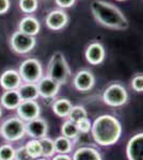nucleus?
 Listing matches in <instances>:
<instances>
[{"instance_id": "obj_1", "label": "nucleus", "mask_w": 143, "mask_h": 160, "mask_svg": "<svg viewBox=\"0 0 143 160\" xmlns=\"http://www.w3.org/2000/svg\"><path fill=\"white\" fill-rule=\"evenodd\" d=\"M121 122L111 114H103L92 123L91 132L98 145L110 146L115 144L122 136Z\"/></svg>"}, {"instance_id": "obj_2", "label": "nucleus", "mask_w": 143, "mask_h": 160, "mask_svg": "<svg viewBox=\"0 0 143 160\" xmlns=\"http://www.w3.org/2000/svg\"><path fill=\"white\" fill-rule=\"evenodd\" d=\"M91 12L98 24L109 29L124 30L128 27V20L124 13L118 7L105 0L92 1Z\"/></svg>"}, {"instance_id": "obj_3", "label": "nucleus", "mask_w": 143, "mask_h": 160, "mask_svg": "<svg viewBox=\"0 0 143 160\" xmlns=\"http://www.w3.org/2000/svg\"><path fill=\"white\" fill-rule=\"evenodd\" d=\"M47 76L56 80L60 86L65 84L69 81V78L71 77V68L61 51H56L51 56L47 68Z\"/></svg>"}, {"instance_id": "obj_4", "label": "nucleus", "mask_w": 143, "mask_h": 160, "mask_svg": "<svg viewBox=\"0 0 143 160\" xmlns=\"http://www.w3.org/2000/svg\"><path fill=\"white\" fill-rule=\"evenodd\" d=\"M0 135L9 142L19 141L26 135V123L18 117L7 118L0 126Z\"/></svg>"}, {"instance_id": "obj_5", "label": "nucleus", "mask_w": 143, "mask_h": 160, "mask_svg": "<svg viewBox=\"0 0 143 160\" xmlns=\"http://www.w3.org/2000/svg\"><path fill=\"white\" fill-rule=\"evenodd\" d=\"M22 81L27 83H36L43 77V68L38 59L29 58L22 62L18 68Z\"/></svg>"}, {"instance_id": "obj_6", "label": "nucleus", "mask_w": 143, "mask_h": 160, "mask_svg": "<svg viewBox=\"0 0 143 160\" xmlns=\"http://www.w3.org/2000/svg\"><path fill=\"white\" fill-rule=\"evenodd\" d=\"M103 100L110 107H121L128 100V92L121 83H111L104 91Z\"/></svg>"}, {"instance_id": "obj_7", "label": "nucleus", "mask_w": 143, "mask_h": 160, "mask_svg": "<svg viewBox=\"0 0 143 160\" xmlns=\"http://www.w3.org/2000/svg\"><path fill=\"white\" fill-rule=\"evenodd\" d=\"M10 44L13 51L19 55L30 52L36 45V40L34 37L25 34L20 31H15L10 38Z\"/></svg>"}, {"instance_id": "obj_8", "label": "nucleus", "mask_w": 143, "mask_h": 160, "mask_svg": "<svg viewBox=\"0 0 143 160\" xmlns=\"http://www.w3.org/2000/svg\"><path fill=\"white\" fill-rule=\"evenodd\" d=\"M17 117L25 123L40 118L41 107L36 100H23L16 108Z\"/></svg>"}, {"instance_id": "obj_9", "label": "nucleus", "mask_w": 143, "mask_h": 160, "mask_svg": "<svg viewBox=\"0 0 143 160\" xmlns=\"http://www.w3.org/2000/svg\"><path fill=\"white\" fill-rule=\"evenodd\" d=\"M36 86H38V95L45 99L56 97L60 90V87H61L56 80L51 79L48 76H43L36 82Z\"/></svg>"}, {"instance_id": "obj_10", "label": "nucleus", "mask_w": 143, "mask_h": 160, "mask_svg": "<svg viewBox=\"0 0 143 160\" xmlns=\"http://www.w3.org/2000/svg\"><path fill=\"white\" fill-rule=\"evenodd\" d=\"M69 20V14L63 10H54L49 12L45 18V24L50 30L59 31L62 30L67 25Z\"/></svg>"}, {"instance_id": "obj_11", "label": "nucleus", "mask_w": 143, "mask_h": 160, "mask_svg": "<svg viewBox=\"0 0 143 160\" xmlns=\"http://www.w3.org/2000/svg\"><path fill=\"white\" fill-rule=\"evenodd\" d=\"M73 83L79 92H89L95 84V77L92 72L88 69H81L74 76Z\"/></svg>"}, {"instance_id": "obj_12", "label": "nucleus", "mask_w": 143, "mask_h": 160, "mask_svg": "<svg viewBox=\"0 0 143 160\" xmlns=\"http://www.w3.org/2000/svg\"><path fill=\"white\" fill-rule=\"evenodd\" d=\"M126 156L128 160H143V133L139 132L127 142Z\"/></svg>"}, {"instance_id": "obj_13", "label": "nucleus", "mask_w": 143, "mask_h": 160, "mask_svg": "<svg viewBox=\"0 0 143 160\" xmlns=\"http://www.w3.org/2000/svg\"><path fill=\"white\" fill-rule=\"evenodd\" d=\"M48 124L44 118H36L26 123V133L32 139H42L47 136Z\"/></svg>"}, {"instance_id": "obj_14", "label": "nucleus", "mask_w": 143, "mask_h": 160, "mask_svg": "<svg viewBox=\"0 0 143 160\" xmlns=\"http://www.w3.org/2000/svg\"><path fill=\"white\" fill-rule=\"evenodd\" d=\"M85 59L92 65H98L101 62L105 60L106 57V50L105 47L98 42L91 43L87 47L84 52Z\"/></svg>"}, {"instance_id": "obj_15", "label": "nucleus", "mask_w": 143, "mask_h": 160, "mask_svg": "<svg viewBox=\"0 0 143 160\" xmlns=\"http://www.w3.org/2000/svg\"><path fill=\"white\" fill-rule=\"evenodd\" d=\"M22 83V78L15 69H7L0 76V86L4 91L17 90Z\"/></svg>"}, {"instance_id": "obj_16", "label": "nucleus", "mask_w": 143, "mask_h": 160, "mask_svg": "<svg viewBox=\"0 0 143 160\" xmlns=\"http://www.w3.org/2000/svg\"><path fill=\"white\" fill-rule=\"evenodd\" d=\"M41 30V24L36 17L32 15H27L20 19L18 24V31L25 33V34L35 37Z\"/></svg>"}, {"instance_id": "obj_17", "label": "nucleus", "mask_w": 143, "mask_h": 160, "mask_svg": "<svg viewBox=\"0 0 143 160\" xmlns=\"http://www.w3.org/2000/svg\"><path fill=\"white\" fill-rule=\"evenodd\" d=\"M0 102L4 109L16 110V108L22 102V99L17 90H10V91L3 92V94L0 97Z\"/></svg>"}, {"instance_id": "obj_18", "label": "nucleus", "mask_w": 143, "mask_h": 160, "mask_svg": "<svg viewBox=\"0 0 143 160\" xmlns=\"http://www.w3.org/2000/svg\"><path fill=\"white\" fill-rule=\"evenodd\" d=\"M72 160H103L100 152L94 148L84 146L74 152Z\"/></svg>"}, {"instance_id": "obj_19", "label": "nucleus", "mask_w": 143, "mask_h": 160, "mask_svg": "<svg viewBox=\"0 0 143 160\" xmlns=\"http://www.w3.org/2000/svg\"><path fill=\"white\" fill-rule=\"evenodd\" d=\"M17 92L19 94L22 102L23 100H36L40 97L36 83H27V82H24L17 89Z\"/></svg>"}, {"instance_id": "obj_20", "label": "nucleus", "mask_w": 143, "mask_h": 160, "mask_svg": "<svg viewBox=\"0 0 143 160\" xmlns=\"http://www.w3.org/2000/svg\"><path fill=\"white\" fill-rule=\"evenodd\" d=\"M72 107H73L72 102L67 98H60L57 99L53 104V111L57 117L67 118Z\"/></svg>"}, {"instance_id": "obj_21", "label": "nucleus", "mask_w": 143, "mask_h": 160, "mask_svg": "<svg viewBox=\"0 0 143 160\" xmlns=\"http://www.w3.org/2000/svg\"><path fill=\"white\" fill-rule=\"evenodd\" d=\"M54 143L56 153L58 154L69 155L73 151V148H74V141L69 140V138H65L63 136L56 138V140H54Z\"/></svg>"}, {"instance_id": "obj_22", "label": "nucleus", "mask_w": 143, "mask_h": 160, "mask_svg": "<svg viewBox=\"0 0 143 160\" xmlns=\"http://www.w3.org/2000/svg\"><path fill=\"white\" fill-rule=\"evenodd\" d=\"M61 135L63 137H65V138H69V140L74 141L79 137L80 132L77 128L76 123L67 120L62 124V126H61Z\"/></svg>"}, {"instance_id": "obj_23", "label": "nucleus", "mask_w": 143, "mask_h": 160, "mask_svg": "<svg viewBox=\"0 0 143 160\" xmlns=\"http://www.w3.org/2000/svg\"><path fill=\"white\" fill-rule=\"evenodd\" d=\"M41 144V148H42V157L43 158H49L53 157L56 154V149H54V140L48 138L47 136L44 137L42 139H38Z\"/></svg>"}, {"instance_id": "obj_24", "label": "nucleus", "mask_w": 143, "mask_h": 160, "mask_svg": "<svg viewBox=\"0 0 143 160\" xmlns=\"http://www.w3.org/2000/svg\"><path fill=\"white\" fill-rule=\"evenodd\" d=\"M25 148L32 160L42 157V148H41L38 139H32V140L28 141L27 144L25 145Z\"/></svg>"}, {"instance_id": "obj_25", "label": "nucleus", "mask_w": 143, "mask_h": 160, "mask_svg": "<svg viewBox=\"0 0 143 160\" xmlns=\"http://www.w3.org/2000/svg\"><path fill=\"white\" fill-rule=\"evenodd\" d=\"M67 118L72 122L77 123L78 121L82 120L84 118H88V112L84 106H73Z\"/></svg>"}, {"instance_id": "obj_26", "label": "nucleus", "mask_w": 143, "mask_h": 160, "mask_svg": "<svg viewBox=\"0 0 143 160\" xmlns=\"http://www.w3.org/2000/svg\"><path fill=\"white\" fill-rule=\"evenodd\" d=\"M19 9L25 14H32L38 8V0H19Z\"/></svg>"}, {"instance_id": "obj_27", "label": "nucleus", "mask_w": 143, "mask_h": 160, "mask_svg": "<svg viewBox=\"0 0 143 160\" xmlns=\"http://www.w3.org/2000/svg\"><path fill=\"white\" fill-rule=\"evenodd\" d=\"M15 148L11 144H3L0 146V160H14Z\"/></svg>"}, {"instance_id": "obj_28", "label": "nucleus", "mask_w": 143, "mask_h": 160, "mask_svg": "<svg viewBox=\"0 0 143 160\" xmlns=\"http://www.w3.org/2000/svg\"><path fill=\"white\" fill-rule=\"evenodd\" d=\"M77 125V128L79 130L80 133H88L91 131V127H92V122L90 121L89 118H84L82 120L78 121L76 123Z\"/></svg>"}, {"instance_id": "obj_29", "label": "nucleus", "mask_w": 143, "mask_h": 160, "mask_svg": "<svg viewBox=\"0 0 143 160\" xmlns=\"http://www.w3.org/2000/svg\"><path fill=\"white\" fill-rule=\"evenodd\" d=\"M131 88L138 93L143 91V76L142 74H137L131 80Z\"/></svg>"}, {"instance_id": "obj_30", "label": "nucleus", "mask_w": 143, "mask_h": 160, "mask_svg": "<svg viewBox=\"0 0 143 160\" xmlns=\"http://www.w3.org/2000/svg\"><path fill=\"white\" fill-rule=\"evenodd\" d=\"M14 160H32L31 157L28 155L25 146H20L18 148H15Z\"/></svg>"}, {"instance_id": "obj_31", "label": "nucleus", "mask_w": 143, "mask_h": 160, "mask_svg": "<svg viewBox=\"0 0 143 160\" xmlns=\"http://www.w3.org/2000/svg\"><path fill=\"white\" fill-rule=\"evenodd\" d=\"M54 2L61 9H67V8H71L74 6L76 0H54Z\"/></svg>"}, {"instance_id": "obj_32", "label": "nucleus", "mask_w": 143, "mask_h": 160, "mask_svg": "<svg viewBox=\"0 0 143 160\" xmlns=\"http://www.w3.org/2000/svg\"><path fill=\"white\" fill-rule=\"evenodd\" d=\"M11 7V1L10 0H0V15L4 14L9 11Z\"/></svg>"}, {"instance_id": "obj_33", "label": "nucleus", "mask_w": 143, "mask_h": 160, "mask_svg": "<svg viewBox=\"0 0 143 160\" xmlns=\"http://www.w3.org/2000/svg\"><path fill=\"white\" fill-rule=\"evenodd\" d=\"M51 160H72V157H69V155L58 154L56 156H53V159Z\"/></svg>"}, {"instance_id": "obj_34", "label": "nucleus", "mask_w": 143, "mask_h": 160, "mask_svg": "<svg viewBox=\"0 0 143 160\" xmlns=\"http://www.w3.org/2000/svg\"><path fill=\"white\" fill-rule=\"evenodd\" d=\"M33 160H47V159L43 158V157H40V158H36V159H33Z\"/></svg>"}, {"instance_id": "obj_35", "label": "nucleus", "mask_w": 143, "mask_h": 160, "mask_svg": "<svg viewBox=\"0 0 143 160\" xmlns=\"http://www.w3.org/2000/svg\"><path fill=\"white\" fill-rule=\"evenodd\" d=\"M1 115H2V109H1V107H0V118H1Z\"/></svg>"}, {"instance_id": "obj_36", "label": "nucleus", "mask_w": 143, "mask_h": 160, "mask_svg": "<svg viewBox=\"0 0 143 160\" xmlns=\"http://www.w3.org/2000/svg\"><path fill=\"white\" fill-rule=\"evenodd\" d=\"M118 1H125V0H118Z\"/></svg>"}]
</instances>
